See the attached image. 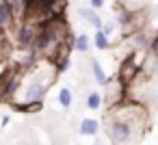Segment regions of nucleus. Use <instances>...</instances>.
<instances>
[{"label":"nucleus","instance_id":"obj_16","mask_svg":"<svg viewBox=\"0 0 158 145\" xmlns=\"http://www.w3.org/2000/svg\"><path fill=\"white\" fill-rule=\"evenodd\" d=\"M154 76L158 78V63H156V67H154Z\"/></svg>","mask_w":158,"mask_h":145},{"label":"nucleus","instance_id":"obj_15","mask_svg":"<svg viewBox=\"0 0 158 145\" xmlns=\"http://www.w3.org/2000/svg\"><path fill=\"white\" fill-rule=\"evenodd\" d=\"M5 97H7V95H5V89H2V85H0V102H2Z\"/></svg>","mask_w":158,"mask_h":145},{"label":"nucleus","instance_id":"obj_6","mask_svg":"<svg viewBox=\"0 0 158 145\" xmlns=\"http://www.w3.org/2000/svg\"><path fill=\"white\" fill-rule=\"evenodd\" d=\"M93 44H95L98 50H106V48H108V33L100 28V31L95 33V37H93Z\"/></svg>","mask_w":158,"mask_h":145},{"label":"nucleus","instance_id":"obj_7","mask_svg":"<svg viewBox=\"0 0 158 145\" xmlns=\"http://www.w3.org/2000/svg\"><path fill=\"white\" fill-rule=\"evenodd\" d=\"M80 15H82V18L87 20V22H91V24H93V26H95L98 31L102 28V22H100V18H98V15L93 13V7H91V9H80Z\"/></svg>","mask_w":158,"mask_h":145},{"label":"nucleus","instance_id":"obj_3","mask_svg":"<svg viewBox=\"0 0 158 145\" xmlns=\"http://www.w3.org/2000/svg\"><path fill=\"white\" fill-rule=\"evenodd\" d=\"M134 72H136V65H134V59L130 56V59H126V61L121 63V72H119L121 82H123V85H130V82H132V78L136 76Z\"/></svg>","mask_w":158,"mask_h":145},{"label":"nucleus","instance_id":"obj_9","mask_svg":"<svg viewBox=\"0 0 158 145\" xmlns=\"http://www.w3.org/2000/svg\"><path fill=\"white\" fill-rule=\"evenodd\" d=\"M91 67H93V76H95V80H98L100 85H106V82H108V78H106V74H104L102 65H100L98 61H93V63H91Z\"/></svg>","mask_w":158,"mask_h":145},{"label":"nucleus","instance_id":"obj_13","mask_svg":"<svg viewBox=\"0 0 158 145\" xmlns=\"http://www.w3.org/2000/svg\"><path fill=\"white\" fill-rule=\"evenodd\" d=\"M149 48H152V52H154V54H158V35H156V37L152 39V44H149Z\"/></svg>","mask_w":158,"mask_h":145},{"label":"nucleus","instance_id":"obj_5","mask_svg":"<svg viewBox=\"0 0 158 145\" xmlns=\"http://www.w3.org/2000/svg\"><path fill=\"white\" fill-rule=\"evenodd\" d=\"M98 130H100V123H98L95 119H85V121L80 123V132H82V134L93 136V134H98Z\"/></svg>","mask_w":158,"mask_h":145},{"label":"nucleus","instance_id":"obj_12","mask_svg":"<svg viewBox=\"0 0 158 145\" xmlns=\"http://www.w3.org/2000/svg\"><path fill=\"white\" fill-rule=\"evenodd\" d=\"M7 50V37H5V31L0 28V54Z\"/></svg>","mask_w":158,"mask_h":145},{"label":"nucleus","instance_id":"obj_14","mask_svg":"<svg viewBox=\"0 0 158 145\" xmlns=\"http://www.w3.org/2000/svg\"><path fill=\"white\" fill-rule=\"evenodd\" d=\"M91 7L93 9H102L104 7V0H91Z\"/></svg>","mask_w":158,"mask_h":145},{"label":"nucleus","instance_id":"obj_4","mask_svg":"<svg viewBox=\"0 0 158 145\" xmlns=\"http://www.w3.org/2000/svg\"><path fill=\"white\" fill-rule=\"evenodd\" d=\"M13 7L11 5H0V28L7 31L11 24H13Z\"/></svg>","mask_w":158,"mask_h":145},{"label":"nucleus","instance_id":"obj_10","mask_svg":"<svg viewBox=\"0 0 158 145\" xmlns=\"http://www.w3.org/2000/svg\"><path fill=\"white\" fill-rule=\"evenodd\" d=\"M59 102H61V106H72V89H67V87H63L61 91H59Z\"/></svg>","mask_w":158,"mask_h":145},{"label":"nucleus","instance_id":"obj_1","mask_svg":"<svg viewBox=\"0 0 158 145\" xmlns=\"http://www.w3.org/2000/svg\"><path fill=\"white\" fill-rule=\"evenodd\" d=\"M134 110H128V113H121L117 115L110 123H108V136L115 145H130L132 139H134V123H139L134 119Z\"/></svg>","mask_w":158,"mask_h":145},{"label":"nucleus","instance_id":"obj_8","mask_svg":"<svg viewBox=\"0 0 158 145\" xmlns=\"http://www.w3.org/2000/svg\"><path fill=\"white\" fill-rule=\"evenodd\" d=\"M89 46H91V41H89L87 35H78V37H74V48H76L78 52H87Z\"/></svg>","mask_w":158,"mask_h":145},{"label":"nucleus","instance_id":"obj_11","mask_svg":"<svg viewBox=\"0 0 158 145\" xmlns=\"http://www.w3.org/2000/svg\"><path fill=\"white\" fill-rule=\"evenodd\" d=\"M87 106L93 108V110H98V108L102 106V97H100V93H89V97H87Z\"/></svg>","mask_w":158,"mask_h":145},{"label":"nucleus","instance_id":"obj_2","mask_svg":"<svg viewBox=\"0 0 158 145\" xmlns=\"http://www.w3.org/2000/svg\"><path fill=\"white\" fill-rule=\"evenodd\" d=\"M52 82V76L50 78H33L26 87H24V100L26 102H41L46 97V91H48V85Z\"/></svg>","mask_w":158,"mask_h":145}]
</instances>
